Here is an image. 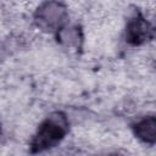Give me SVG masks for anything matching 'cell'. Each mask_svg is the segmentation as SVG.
Here are the masks:
<instances>
[{
    "instance_id": "2",
    "label": "cell",
    "mask_w": 156,
    "mask_h": 156,
    "mask_svg": "<svg viewBox=\"0 0 156 156\" xmlns=\"http://www.w3.org/2000/svg\"><path fill=\"white\" fill-rule=\"evenodd\" d=\"M67 17L66 7L60 2H45L35 12V22L45 30L61 29Z\"/></svg>"
},
{
    "instance_id": "4",
    "label": "cell",
    "mask_w": 156,
    "mask_h": 156,
    "mask_svg": "<svg viewBox=\"0 0 156 156\" xmlns=\"http://www.w3.org/2000/svg\"><path fill=\"white\" fill-rule=\"evenodd\" d=\"M135 135L144 143L154 144L156 140V119L154 116L145 117L134 126Z\"/></svg>"
},
{
    "instance_id": "3",
    "label": "cell",
    "mask_w": 156,
    "mask_h": 156,
    "mask_svg": "<svg viewBox=\"0 0 156 156\" xmlns=\"http://www.w3.org/2000/svg\"><path fill=\"white\" fill-rule=\"evenodd\" d=\"M152 35V27L140 15L129 20L126 29V40L130 45H141Z\"/></svg>"
},
{
    "instance_id": "6",
    "label": "cell",
    "mask_w": 156,
    "mask_h": 156,
    "mask_svg": "<svg viewBox=\"0 0 156 156\" xmlns=\"http://www.w3.org/2000/svg\"><path fill=\"white\" fill-rule=\"evenodd\" d=\"M110 156H123V155H119V154H112V155H110Z\"/></svg>"
},
{
    "instance_id": "5",
    "label": "cell",
    "mask_w": 156,
    "mask_h": 156,
    "mask_svg": "<svg viewBox=\"0 0 156 156\" xmlns=\"http://www.w3.org/2000/svg\"><path fill=\"white\" fill-rule=\"evenodd\" d=\"M79 30L77 27H69V28H63L60 30V40L66 44L67 46H78L79 41Z\"/></svg>"
},
{
    "instance_id": "7",
    "label": "cell",
    "mask_w": 156,
    "mask_h": 156,
    "mask_svg": "<svg viewBox=\"0 0 156 156\" xmlns=\"http://www.w3.org/2000/svg\"><path fill=\"white\" fill-rule=\"evenodd\" d=\"M0 134H1V126H0Z\"/></svg>"
},
{
    "instance_id": "1",
    "label": "cell",
    "mask_w": 156,
    "mask_h": 156,
    "mask_svg": "<svg viewBox=\"0 0 156 156\" xmlns=\"http://www.w3.org/2000/svg\"><path fill=\"white\" fill-rule=\"evenodd\" d=\"M68 132V121L62 112L51 113L38 128L30 141L33 154L45 151L57 145Z\"/></svg>"
}]
</instances>
